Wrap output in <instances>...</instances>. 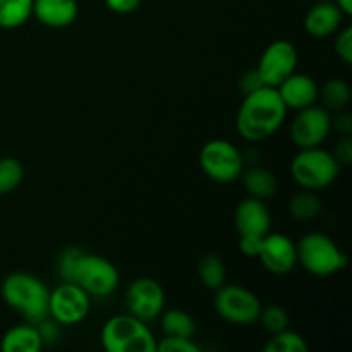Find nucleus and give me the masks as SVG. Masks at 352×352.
Returning a JSON list of instances; mask_svg holds the SVG:
<instances>
[{
	"label": "nucleus",
	"instance_id": "19",
	"mask_svg": "<svg viewBox=\"0 0 352 352\" xmlns=\"http://www.w3.org/2000/svg\"><path fill=\"white\" fill-rule=\"evenodd\" d=\"M241 177H243L244 189H246V192L251 198L265 201V199H270L272 196H275V192H277V177H275L274 172L268 170V168L250 167L248 170H243Z\"/></svg>",
	"mask_w": 352,
	"mask_h": 352
},
{
	"label": "nucleus",
	"instance_id": "22",
	"mask_svg": "<svg viewBox=\"0 0 352 352\" xmlns=\"http://www.w3.org/2000/svg\"><path fill=\"white\" fill-rule=\"evenodd\" d=\"M198 277L206 289L222 287L227 280V267L219 254H205L198 261Z\"/></svg>",
	"mask_w": 352,
	"mask_h": 352
},
{
	"label": "nucleus",
	"instance_id": "4",
	"mask_svg": "<svg viewBox=\"0 0 352 352\" xmlns=\"http://www.w3.org/2000/svg\"><path fill=\"white\" fill-rule=\"evenodd\" d=\"M102 346L109 352H157V339L146 322L133 315H117L102 329Z\"/></svg>",
	"mask_w": 352,
	"mask_h": 352
},
{
	"label": "nucleus",
	"instance_id": "32",
	"mask_svg": "<svg viewBox=\"0 0 352 352\" xmlns=\"http://www.w3.org/2000/svg\"><path fill=\"white\" fill-rule=\"evenodd\" d=\"M265 237V236H263ZM261 236H239V250L244 256L248 258H258L261 250V243H263Z\"/></svg>",
	"mask_w": 352,
	"mask_h": 352
},
{
	"label": "nucleus",
	"instance_id": "14",
	"mask_svg": "<svg viewBox=\"0 0 352 352\" xmlns=\"http://www.w3.org/2000/svg\"><path fill=\"white\" fill-rule=\"evenodd\" d=\"M234 226L239 236H267L272 227V217L265 201L246 198L237 205L234 213Z\"/></svg>",
	"mask_w": 352,
	"mask_h": 352
},
{
	"label": "nucleus",
	"instance_id": "29",
	"mask_svg": "<svg viewBox=\"0 0 352 352\" xmlns=\"http://www.w3.org/2000/svg\"><path fill=\"white\" fill-rule=\"evenodd\" d=\"M157 351L160 352H199L198 344L192 342L188 337H170L165 336L160 342H157Z\"/></svg>",
	"mask_w": 352,
	"mask_h": 352
},
{
	"label": "nucleus",
	"instance_id": "36",
	"mask_svg": "<svg viewBox=\"0 0 352 352\" xmlns=\"http://www.w3.org/2000/svg\"><path fill=\"white\" fill-rule=\"evenodd\" d=\"M261 86H265V85H263V81H261L260 74L256 72V69H253V71H248L246 74L241 78V89L244 91V95H246V93L254 91V89L261 88Z\"/></svg>",
	"mask_w": 352,
	"mask_h": 352
},
{
	"label": "nucleus",
	"instance_id": "35",
	"mask_svg": "<svg viewBox=\"0 0 352 352\" xmlns=\"http://www.w3.org/2000/svg\"><path fill=\"white\" fill-rule=\"evenodd\" d=\"M332 129H336L337 133L347 136L352 131V116L349 112H337V117H332Z\"/></svg>",
	"mask_w": 352,
	"mask_h": 352
},
{
	"label": "nucleus",
	"instance_id": "31",
	"mask_svg": "<svg viewBox=\"0 0 352 352\" xmlns=\"http://www.w3.org/2000/svg\"><path fill=\"white\" fill-rule=\"evenodd\" d=\"M336 52L339 58H342L346 64L352 62V28L347 26L339 31L336 38Z\"/></svg>",
	"mask_w": 352,
	"mask_h": 352
},
{
	"label": "nucleus",
	"instance_id": "20",
	"mask_svg": "<svg viewBox=\"0 0 352 352\" xmlns=\"http://www.w3.org/2000/svg\"><path fill=\"white\" fill-rule=\"evenodd\" d=\"M160 325L164 336L170 337H188L192 339L196 332L195 320L184 309H167L160 313Z\"/></svg>",
	"mask_w": 352,
	"mask_h": 352
},
{
	"label": "nucleus",
	"instance_id": "3",
	"mask_svg": "<svg viewBox=\"0 0 352 352\" xmlns=\"http://www.w3.org/2000/svg\"><path fill=\"white\" fill-rule=\"evenodd\" d=\"M340 164L332 151L322 146L301 148L291 162V177L296 184L308 191L325 189L339 177Z\"/></svg>",
	"mask_w": 352,
	"mask_h": 352
},
{
	"label": "nucleus",
	"instance_id": "12",
	"mask_svg": "<svg viewBox=\"0 0 352 352\" xmlns=\"http://www.w3.org/2000/svg\"><path fill=\"white\" fill-rule=\"evenodd\" d=\"M165 292L157 280L148 277L136 278L131 282L126 291L127 313L143 322L158 318L164 311Z\"/></svg>",
	"mask_w": 352,
	"mask_h": 352
},
{
	"label": "nucleus",
	"instance_id": "26",
	"mask_svg": "<svg viewBox=\"0 0 352 352\" xmlns=\"http://www.w3.org/2000/svg\"><path fill=\"white\" fill-rule=\"evenodd\" d=\"M24 179V167L17 158H0V195H9L19 188Z\"/></svg>",
	"mask_w": 352,
	"mask_h": 352
},
{
	"label": "nucleus",
	"instance_id": "37",
	"mask_svg": "<svg viewBox=\"0 0 352 352\" xmlns=\"http://www.w3.org/2000/svg\"><path fill=\"white\" fill-rule=\"evenodd\" d=\"M337 3L340 10L344 12V16H351L352 14V0H333Z\"/></svg>",
	"mask_w": 352,
	"mask_h": 352
},
{
	"label": "nucleus",
	"instance_id": "1",
	"mask_svg": "<svg viewBox=\"0 0 352 352\" xmlns=\"http://www.w3.org/2000/svg\"><path fill=\"white\" fill-rule=\"evenodd\" d=\"M287 110L277 88L261 86L244 95L236 116L237 133L250 143L268 140L282 127Z\"/></svg>",
	"mask_w": 352,
	"mask_h": 352
},
{
	"label": "nucleus",
	"instance_id": "25",
	"mask_svg": "<svg viewBox=\"0 0 352 352\" xmlns=\"http://www.w3.org/2000/svg\"><path fill=\"white\" fill-rule=\"evenodd\" d=\"M308 344L305 337L298 332L285 329L272 336V339L265 344V352H306Z\"/></svg>",
	"mask_w": 352,
	"mask_h": 352
},
{
	"label": "nucleus",
	"instance_id": "13",
	"mask_svg": "<svg viewBox=\"0 0 352 352\" xmlns=\"http://www.w3.org/2000/svg\"><path fill=\"white\" fill-rule=\"evenodd\" d=\"M261 265L267 268L270 274L287 275L298 265V250L296 243L280 232H268L261 243L260 254Z\"/></svg>",
	"mask_w": 352,
	"mask_h": 352
},
{
	"label": "nucleus",
	"instance_id": "24",
	"mask_svg": "<svg viewBox=\"0 0 352 352\" xmlns=\"http://www.w3.org/2000/svg\"><path fill=\"white\" fill-rule=\"evenodd\" d=\"M320 210H322V203H320L318 196L315 195V191H308V189H302L289 201V213L292 215V219L299 220V222L316 219Z\"/></svg>",
	"mask_w": 352,
	"mask_h": 352
},
{
	"label": "nucleus",
	"instance_id": "7",
	"mask_svg": "<svg viewBox=\"0 0 352 352\" xmlns=\"http://www.w3.org/2000/svg\"><path fill=\"white\" fill-rule=\"evenodd\" d=\"M119 282V270L112 261L100 254H91L85 251L78 268H76L72 284H78L79 287L85 289L89 298H107L116 292Z\"/></svg>",
	"mask_w": 352,
	"mask_h": 352
},
{
	"label": "nucleus",
	"instance_id": "16",
	"mask_svg": "<svg viewBox=\"0 0 352 352\" xmlns=\"http://www.w3.org/2000/svg\"><path fill=\"white\" fill-rule=\"evenodd\" d=\"M344 12L337 7L333 0L316 2L311 9L306 12L305 30L313 38H325L337 33L342 26Z\"/></svg>",
	"mask_w": 352,
	"mask_h": 352
},
{
	"label": "nucleus",
	"instance_id": "34",
	"mask_svg": "<svg viewBox=\"0 0 352 352\" xmlns=\"http://www.w3.org/2000/svg\"><path fill=\"white\" fill-rule=\"evenodd\" d=\"M107 7L116 14H131L140 7L141 0H105Z\"/></svg>",
	"mask_w": 352,
	"mask_h": 352
},
{
	"label": "nucleus",
	"instance_id": "38",
	"mask_svg": "<svg viewBox=\"0 0 352 352\" xmlns=\"http://www.w3.org/2000/svg\"><path fill=\"white\" fill-rule=\"evenodd\" d=\"M316 2H325V0H316Z\"/></svg>",
	"mask_w": 352,
	"mask_h": 352
},
{
	"label": "nucleus",
	"instance_id": "17",
	"mask_svg": "<svg viewBox=\"0 0 352 352\" xmlns=\"http://www.w3.org/2000/svg\"><path fill=\"white\" fill-rule=\"evenodd\" d=\"M76 0H33V16L43 26L65 28L78 17Z\"/></svg>",
	"mask_w": 352,
	"mask_h": 352
},
{
	"label": "nucleus",
	"instance_id": "15",
	"mask_svg": "<svg viewBox=\"0 0 352 352\" xmlns=\"http://www.w3.org/2000/svg\"><path fill=\"white\" fill-rule=\"evenodd\" d=\"M318 85L311 76L301 74L298 71L277 86L282 102L285 103L287 109L292 110H301L309 105H315V102L318 100Z\"/></svg>",
	"mask_w": 352,
	"mask_h": 352
},
{
	"label": "nucleus",
	"instance_id": "18",
	"mask_svg": "<svg viewBox=\"0 0 352 352\" xmlns=\"http://www.w3.org/2000/svg\"><path fill=\"white\" fill-rule=\"evenodd\" d=\"M43 349L40 332L33 323H21L3 333L0 340L2 352H40Z\"/></svg>",
	"mask_w": 352,
	"mask_h": 352
},
{
	"label": "nucleus",
	"instance_id": "27",
	"mask_svg": "<svg viewBox=\"0 0 352 352\" xmlns=\"http://www.w3.org/2000/svg\"><path fill=\"white\" fill-rule=\"evenodd\" d=\"M258 322L261 323V327H263L267 332H270L272 336H274V333L282 332V330L287 329L289 316H287V311H285L282 306L272 305V306H267V308H263V306H261Z\"/></svg>",
	"mask_w": 352,
	"mask_h": 352
},
{
	"label": "nucleus",
	"instance_id": "33",
	"mask_svg": "<svg viewBox=\"0 0 352 352\" xmlns=\"http://www.w3.org/2000/svg\"><path fill=\"white\" fill-rule=\"evenodd\" d=\"M333 157L337 158L340 165H349L352 162V138L351 134L342 136L339 140V143L336 144V150H333Z\"/></svg>",
	"mask_w": 352,
	"mask_h": 352
},
{
	"label": "nucleus",
	"instance_id": "5",
	"mask_svg": "<svg viewBox=\"0 0 352 352\" xmlns=\"http://www.w3.org/2000/svg\"><path fill=\"white\" fill-rule=\"evenodd\" d=\"M298 263L315 277H330L342 272L347 256L329 236L322 232H309L298 244Z\"/></svg>",
	"mask_w": 352,
	"mask_h": 352
},
{
	"label": "nucleus",
	"instance_id": "8",
	"mask_svg": "<svg viewBox=\"0 0 352 352\" xmlns=\"http://www.w3.org/2000/svg\"><path fill=\"white\" fill-rule=\"evenodd\" d=\"M215 311L220 318L234 325H251L258 322L261 302L253 291L243 285L223 284L217 289Z\"/></svg>",
	"mask_w": 352,
	"mask_h": 352
},
{
	"label": "nucleus",
	"instance_id": "11",
	"mask_svg": "<svg viewBox=\"0 0 352 352\" xmlns=\"http://www.w3.org/2000/svg\"><path fill=\"white\" fill-rule=\"evenodd\" d=\"M330 133H332V116L329 110L318 105H309L298 110V116L292 119L289 129L292 143L299 150L322 146Z\"/></svg>",
	"mask_w": 352,
	"mask_h": 352
},
{
	"label": "nucleus",
	"instance_id": "9",
	"mask_svg": "<svg viewBox=\"0 0 352 352\" xmlns=\"http://www.w3.org/2000/svg\"><path fill=\"white\" fill-rule=\"evenodd\" d=\"M91 298L72 282H62L50 292L48 316L60 325H76L88 316Z\"/></svg>",
	"mask_w": 352,
	"mask_h": 352
},
{
	"label": "nucleus",
	"instance_id": "30",
	"mask_svg": "<svg viewBox=\"0 0 352 352\" xmlns=\"http://www.w3.org/2000/svg\"><path fill=\"white\" fill-rule=\"evenodd\" d=\"M60 323L52 320L50 316H47V318L41 320L40 323H36V329L38 332H40L43 346H54V344L57 342L58 337H60Z\"/></svg>",
	"mask_w": 352,
	"mask_h": 352
},
{
	"label": "nucleus",
	"instance_id": "10",
	"mask_svg": "<svg viewBox=\"0 0 352 352\" xmlns=\"http://www.w3.org/2000/svg\"><path fill=\"white\" fill-rule=\"evenodd\" d=\"M298 62L299 55L294 45L287 40H277L263 50L256 65V72L265 86L277 88L289 76L298 71Z\"/></svg>",
	"mask_w": 352,
	"mask_h": 352
},
{
	"label": "nucleus",
	"instance_id": "2",
	"mask_svg": "<svg viewBox=\"0 0 352 352\" xmlns=\"http://www.w3.org/2000/svg\"><path fill=\"white\" fill-rule=\"evenodd\" d=\"M3 302L19 313L28 323H40L48 316L50 291L34 275L26 272H14L7 275L0 287Z\"/></svg>",
	"mask_w": 352,
	"mask_h": 352
},
{
	"label": "nucleus",
	"instance_id": "21",
	"mask_svg": "<svg viewBox=\"0 0 352 352\" xmlns=\"http://www.w3.org/2000/svg\"><path fill=\"white\" fill-rule=\"evenodd\" d=\"M33 16V0H0V28L16 30Z\"/></svg>",
	"mask_w": 352,
	"mask_h": 352
},
{
	"label": "nucleus",
	"instance_id": "23",
	"mask_svg": "<svg viewBox=\"0 0 352 352\" xmlns=\"http://www.w3.org/2000/svg\"><path fill=\"white\" fill-rule=\"evenodd\" d=\"M318 98L322 100L323 109L330 112H340L346 110L351 102V88L346 81L336 78L330 79L323 85L322 89H318Z\"/></svg>",
	"mask_w": 352,
	"mask_h": 352
},
{
	"label": "nucleus",
	"instance_id": "6",
	"mask_svg": "<svg viewBox=\"0 0 352 352\" xmlns=\"http://www.w3.org/2000/svg\"><path fill=\"white\" fill-rule=\"evenodd\" d=\"M203 172L215 182H234L244 170V158L239 148L227 140H212L199 151Z\"/></svg>",
	"mask_w": 352,
	"mask_h": 352
},
{
	"label": "nucleus",
	"instance_id": "28",
	"mask_svg": "<svg viewBox=\"0 0 352 352\" xmlns=\"http://www.w3.org/2000/svg\"><path fill=\"white\" fill-rule=\"evenodd\" d=\"M82 253L85 251L81 248H65L64 251L60 253L57 260V274L60 277L62 282H74V275H76V268H78L79 260H81Z\"/></svg>",
	"mask_w": 352,
	"mask_h": 352
}]
</instances>
